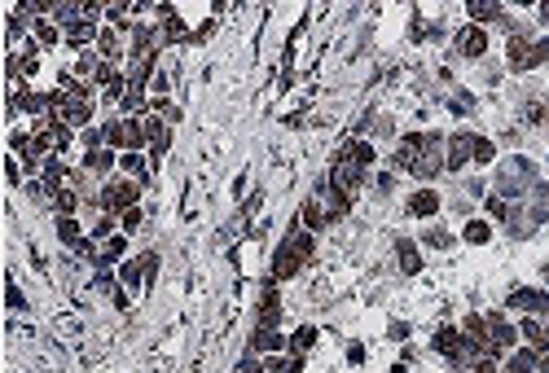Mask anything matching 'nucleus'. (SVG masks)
I'll list each match as a JSON object with an SVG mask.
<instances>
[{
  "mask_svg": "<svg viewBox=\"0 0 549 373\" xmlns=\"http://www.w3.org/2000/svg\"><path fill=\"white\" fill-rule=\"evenodd\" d=\"M312 250H317V242H312V233H290L281 242V250H277V259H272V276H295L303 268L308 259H312Z\"/></svg>",
  "mask_w": 549,
  "mask_h": 373,
  "instance_id": "1",
  "label": "nucleus"
},
{
  "mask_svg": "<svg viewBox=\"0 0 549 373\" xmlns=\"http://www.w3.org/2000/svg\"><path fill=\"white\" fill-rule=\"evenodd\" d=\"M536 185V167L528 159H510L497 172V198H528V189Z\"/></svg>",
  "mask_w": 549,
  "mask_h": 373,
  "instance_id": "2",
  "label": "nucleus"
},
{
  "mask_svg": "<svg viewBox=\"0 0 549 373\" xmlns=\"http://www.w3.org/2000/svg\"><path fill=\"white\" fill-rule=\"evenodd\" d=\"M137 194H141V180H114V185L101 189V202H106V211H132Z\"/></svg>",
  "mask_w": 549,
  "mask_h": 373,
  "instance_id": "3",
  "label": "nucleus"
},
{
  "mask_svg": "<svg viewBox=\"0 0 549 373\" xmlns=\"http://www.w3.org/2000/svg\"><path fill=\"white\" fill-rule=\"evenodd\" d=\"M470 145H475L470 132H452V137H448V159H444L448 172H461V167L470 163Z\"/></svg>",
  "mask_w": 549,
  "mask_h": 373,
  "instance_id": "4",
  "label": "nucleus"
},
{
  "mask_svg": "<svg viewBox=\"0 0 549 373\" xmlns=\"http://www.w3.org/2000/svg\"><path fill=\"white\" fill-rule=\"evenodd\" d=\"M330 185L339 189V194H348V198H352V189H356V185H365V172L339 159V163H334V172H330Z\"/></svg>",
  "mask_w": 549,
  "mask_h": 373,
  "instance_id": "5",
  "label": "nucleus"
},
{
  "mask_svg": "<svg viewBox=\"0 0 549 373\" xmlns=\"http://www.w3.org/2000/svg\"><path fill=\"white\" fill-rule=\"evenodd\" d=\"M435 352H444L448 360L466 365V339H461L457 330H439V334H435Z\"/></svg>",
  "mask_w": 549,
  "mask_h": 373,
  "instance_id": "6",
  "label": "nucleus"
},
{
  "mask_svg": "<svg viewBox=\"0 0 549 373\" xmlns=\"http://www.w3.org/2000/svg\"><path fill=\"white\" fill-rule=\"evenodd\" d=\"M532 66H536L532 40L528 35H515V40H510V70H532Z\"/></svg>",
  "mask_w": 549,
  "mask_h": 373,
  "instance_id": "7",
  "label": "nucleus"
},
{
  "mask_svg": "<svg viewBox=\"0 0 549 373\" xmlns=\"http://www.w3.org/2000/svg\"><path fill=\"white\" fill-rule=\"evenodd\" d=\"M457 49L466 53V57H483V53H488V35H483L479 27H466V31L457 35Z\"/></svg>",
  "mask_w": 549,
  "mask_h": 373,
  "instance_id": "8",
  "label": "nucleus"
},
{
  "mask_svg": "<svg viewBox=\"0 0 549 373\" xmlns=\"http://www.w3.org/2000/svg\"><path fill=\"white\" fill-rule=\"evenodd\" d=\"M146 132H150V154H154V159L167 154V145H172V128L159 123V119H146Z\"/></svg>",
  "mask_w": 549,
  "mask_h": 373,
  "instance_id": "9",
  "label": "nucleus"
},
{
  "mask_svg": "<svg viewBox=\"0 0 549 373\" xmlns=\"http://www.w3.org/2000/svg\"><path fill=\"white\" fill-rule=\"evenodd\" d=\"M150 75H154V53L150 57H137V66H132V75H128V92H146V83H150Z\"/></svg>",
  "mask_w": 549,
  "mask_h": 373,
  "instance_id": "10",
  "label": "nucleus"
},
{
  "mask_svg": "<svg viewBox=\"0 0 549 373\" xmlns=\"http://www.w3.org/2000/svg\"><path fill=\"white\" fill-rule=\"evenodd\" d=\"M528 215H532V224H545L549 220V185H541V180L532 185V207H528Z\"/></svg>",
  "mask_w": 549,
  "mask_h": 373,
  "instance_id": "11",
  "label": "nucleus"
},
{
  "mask_svg": "<svg viewBox=\"0 0 549 373\" xmlns=\"http://www.w3.org/2000/svg\"><path fill=\"white\" fill-rule=\"evenodd\" d=\"M339 159H343V163H352V167H361V172H365V167L374 163V145H365V141H352V145H343V154H339Z\"/></svg>",
  "mask_w": 549,
  "mask_h": 373,
  "instance_id": "12",
  "label": "nucleus"
},
{
  "mask_svg": "<svg viewBox=\"0 0 549 373\" xmlns=\"http://www.w3.org/2000/svg\"><path fill=\"white\" fill-rule=\"evenodd\" d=\"M396 255H400V272H422V255H417V246L409 242V237H400L396 242Z\"/></svg>",
  "mask_w": 549,
  "mask_h": 373,
  "instance_id": "13",
  "label": "nucleus"
},
{
  "mask_svg": "<svg viewBox=\"0 0 549 373\" xmlns=\"http://www.w3.org/2000/svg\"><path fill=\"white\" fill-rule=\"evenodd\" d=\"M439 211V194L435 189H417V194L409 198V215H435Z\"/></svg>",
  "mask_w": 549,
  "mask_h": 373,
  "instance_id": "14",
  "label": "nucleus"
},
{
  "mask_svg": "<svg viewBox=\"0 0 549 373\" xmlns=\"http://www.w3.org/2000/svg\"><path fill=\"white\" fill-rule=\"evenodd\" d=\"M510 373H541V356H536L532 347L528 352H515L510 356Z\"/></svg>",
  "mask_w": 549,
  "mask_h": 373,
  "instance_id": "15",
  "label": "nucleus"
},
{
  "mask_svg": "<svg viewBox=\"0 0 549 373\" xmlns=\"http://www.w3.org/2000/svg\"><path fill=\"white\" fill-rule=\"evenodd\" d=\"M250 352H281V334H277V330H255Z\"/></svg>",
  "mask_w": 549,
  "mask_h": 373,
  "instance_id": "16",
  "label": "nucleus"
},
{
  "mask_svg": "<svg viewBox=\"0 0 549 373\" xmlns=\"http://www.w3.org/2000/svg\"><path fill=\"white\" fill-rule=\"evenodd\" d=\"M114 163H119V159H114V150H92L88 159H83V167H88V172H97V176H101V172H110Z\"/></svg>",
  "mask_w": 549,
  "mask_h": 373,
  "instance_id": "17",
  "label": "nucleus"
},
{
  "mask_svg": "<svg viewBox=\"0 0 549 373\" xmlns=\"http://www.w3.org/2000/svg\"><path fill=\"white\" fill-rule=\"evenodd\" d=\"M57 237H62L66 246H79V242H83V237H79V224L70 220V215H57Z\"/></svg>",
  "mask_w": 549,
  "mask_h": 373,
  "instance_id": "18",
  "label": "nucleus"
},
{
  "mask_svg": "<svg viewBox=\"0 0 549 373\" xmlns=\"http://www.w3.org/2000/svg\"><path fill=\"white\" fill-rule=\"evenodd\" d=\"M66 35H70V44H75V49H79V44H88V40H92V35H97V31H92V22H79V18H75V22H70V31H66Z\"/></svg>",
  "mask_w": 549,
  "mask_h": 373,
  "instance_id": "19",
  "label": "nucleus"
},
{
  "mask_svg": "<svg viewBox=\"0 0 549 373\" xmlns=\"http://www.w3.org/2000/svg\"><path fill=\"white\" fill-rule=\"evenodd\" d=\"M119 167H123L128 176H137L141 185H146V163H141V154H137V150H132V154H123V159H119Z\"/></svg>",
  "mask_w": 549,
  "mask_h": 373,
  "instance_id": "20",
  "label": "nucleus"
},
{
  "mask_svg": "<svg viewBox=\"0 0 549 373\" xmlns=\"http://www.w3.org/2000/svg\"><path fill=\"white\" fill-rule=\"evenodd\" d=\"M312 343H317V330H312V325H303V330H299V334H295V339H290V352H295V356H303V352H308V347H312Z\"/></svg>",
  "mask_w": 549,
  "mask_h": 373,
  "instance_id": "21",
  "label": "nucleus"
},
{
  "mask_svg": "<svg viewBox=\"0 0 549 373\" xmlns=\"http://www.w3.org/2000/svg\"><path fill=\"white\" fill-rule=\"evenodd\" d=\"M488 237H492V228H488L483 220H470V224H466V242H470V246H483Z\"/></svg>",
  "mask_w": 549,
  "mask_h": 373,
  "instance_id": "22",
  "label": "nucleus"
},
{
  "mask_svg": "<svg viewBox=\"0 0 549 373\" xmlns=\"http://www.w3.org/2000/svg\"><path fill=\"white\" fill-rule=\"evenodd\" d=\"M326 220H330V215H326V211H321V202H308V207H303V224H308V228H312V233H317V228H321V224H326Z\"/></svg>",
  "mask_w": 549,
  "mask_h": 373,
  "instance_id": "23",
  "label": "nucleus"
},
{
  "mask_svg": "<svg viewBox=\"0 0 549 373\" xmlns=\"http://www.w3.org/2000/svg\"><path fill=\"white\" fill-rule=\"evenodd\" d=\"M422 242L435 246V250H448L452 246V233H448V228H431V233H422Z\"/></svg>",
  "mask_w": 549,
  "mask_h": 373,
  "instance_id": "24",
  "label": "nucleus"
},
{
  "mask_svg": "<svg viewBox=\"0 0 549 373\" xmlns=\"http://www.w3.org/2000/svg\"><path fill=\"white\" fill-rule=\"evenodd\" d=\"M303 356H286V360H268V373H299Z\"/></svg>",
  "mask_w": 549,
  "mask_h": 373,
  "instance_id": "25",
  "label": "nucleus"
},
{
  "mask_svg": "<svg viewBox=\"0 0 549 373\" xmlns=\"http://www.w3.org/2000/svg\"><path fill=\"white\" fill-rule=\"evenodd\" d=\"M470 159H475V163H492V141H488V137H475Z\"/></svg>",
  "mask_w": 549,
  "mask_h": 373,
  "instance_id": "26",
  "label": "nucleus"
},
{
  "mask_svg": "<svg viewBox=\"0 0 549 373\" xmlns=\"http://www.w3.org/2000/svg\"><path fill=\"white\" fill-rule=\"evenodd\" d=\"M470 18H479V22L497 18V22H501V5H483V0H475V5H470Z\"/></svg>",
  "mask_w": 549,
  "mask_h": 373,
  "instance_id": "27",
  "label": "nucleus"
},
{
  "mask_svg": "<svg viewBox=\"0 0 549 373\" xmlns=\"http://www.w3.org/2000/svg\"><path fill=\"white\" fill-rule=\"evenodd\" d=\"M114 259H123V237H110V242H106V255H101V268H106V263H114Z\"/></svg>",
  "mask_w": 549,
  "mask_h": 373,
  "instance_id": "28",
  "label": "nucleus"
},
{
  "mask_svg": "<svg viewBox=\"0 0 549 373\" xmlns=\"http://www.w3.org/2000/svg\"><path fill=\"white\" fill-rule=\"evenodd\" d=\"M75 207H79V198L70 194V189H62V194H57V215H75Z\"/></svg>",
  "mask_w": 549,
  "mask_h": 373,
  "instance_id": "29",
  "label": "nucleus"
},
{
  "mask_svg": "<svg viewBox=\"0 0 549 373\" xmlns=\"http://www.w3.org/2000/svg\"><path fill=\"white\" fill-rule=\"evenodd\" d=\"M123 281H128V285H141V281H146V268H141V259H137V263H123Z\"/></svg>",
  "mask_w": 549,
  "mask_h": 373,
  "instance_id": "30",
  "label": "nucleus"
},
{
  "mask_svg": "<svg viewBox=\"0 0 549 373\" xmlns=\"http://www.w3.org/2000/svg\"><path fill=\"white\" fill-rule=\"evenodd\" d=\"M123 141H128L123 137V123H106V145L114 150V145H123Z\"/></svg>",
  "mask_w": 549,
  "mask_h": 373,
  "instance_id": "31",
  "label": "nucleus"
},
{
  "mask_svg": "<svg viewBox=\"0 0 549 373\" xmlns=\"http://www.w3.org/2000/svg\"><path fill=\"white\" fill-rule=\"evenodd\" d=\"M488 215H492V220H506V215H510V202H506V198H488Z\"/></svg>",
  "mask_w": 549,
  "mask_h": 373,
  "instance_id": "32",
  "label": "nucleus"
},
{
  "mask_svg": "<svg viewBox=\"0 0 549 373\" xmlns=\"http://www.w3.org/2000/svg\"><path fill=\"white\" fill-rule=\"evenodd\" d=\"M97 49H101L106 57H114V49H119V40H114V31H101V35H97Z\"/></svg>",
  "mask_w": 549,
  "mask_h": 373,
  "instance_id": "33",
  "label": "nucleus"
},
{
  "mask_svg": "<svg viewBox=\"0 0 549 373\" xmlns=\"http://www.w3.org/2000/svg\"><path fill=\"white\" fill-rule=\"evenodd\" d=\"M163 35H167V40H181V35H185V22L172 14V18H167V27H163Z\"/></svg>",
  "mask_w": 549,
  "mask_h": 373,
  "instance_id": "34",
  "label": "nucleus"
},
{
  "mask_svg": "<svg viewBox=\"0 0 549 373\" xmlns=\"http://www.w3.org/2000/svg\"><path fill=\"white\" fill-rule=\"evenodd\" d=\"M141 268H146V285H150L154 272H159V255H154V250H150V255H141Z\"/></svg>",
  "mask_w": 549,
  "mask_h": 373,
  "instance_id": "35",
  "label": "nucleus"
},
{
  "mask_svg": "<svg viewBox=\"0 0 549 373\" xmlns=\"http://www.w3.org/2000/svg\"><path fill=\"white\" fill-rule=\"evenodd\" d=\"M523 339H528V343H541V339H545V330H541L536 321H523Z\"/></svg>",
  "mask_w": 549,
  "mask_h": 373,
  "instance_id": "36",
  "label": "nucleus"
},
{
  "mask_svg": "<svg viewBox=\"0 0 549 373\" xmlns=\"http://www.w3.org/2000/svg\"><path fill=\"white\" fill-rule=\"evenodd\" d=\"M35 35H40V44H53L57 40V31L49 27V22H35Z\"/></svg>",
  "mask_w": 549,
  "mask_h": 373,
  "instance_id": "37",
  "label": "nucleus"
},
{
  "mask_svg": "<svg viewBox=\"0 0 549 373\" xmlns=\"http://www.w3.org/2000/svg\"><path fill=\"white\" fill-rule=\"evenodd\" d=\"M9 308H14V312H22V308H27V299H22V290H18L14 281H9Z\"/></svg>",
  "mask_w": 549,
  "mask_h": 373,
  "instance_id": "38",
  "label": "nucleus"
},
{
  "mask_svg": "<svg viewBox=\"0 0 549 373\" xmlns=\"http://www.w3.org/2000/svg\"><path fill=\"white\" fill-rule=\"evenodd\" d=\"M110 233H114V220H110V215H101V224L92 228V237H110Z\"/></svg>",
  "mask_w": 549,
  "mask_h": 373,
  "instance_id": "39",
  "label": "nucleus"
},
{
  "mask_svg": "<svg viewBox=\"0 0 549 373\" xmlns=\"http://www.w3.org/2000/svg\"><path fill=\"white\" fill-rule=\"evenodd\" d=\"M470 105H475L470 97H452V114H466V110H470Z\"/></svg>",
  "mask_w": 549,
  "mask_h": 373,
  "instance_id": "40",
  "label": "nucleus"
},
{
  "mask_svg": "<svg viewBox=\"0 0 549 373\" xmlns=\"http://www.w3.org/2000/svg\"><path fill=\"white\" fill-rule=\"evenodd\" d=\"M137 224H141V211H137V207L123 211V228H137Z\"/></svg>",
  "mask_w": 549,
  "mask_h": 373,
  "instance_id": "41",
  "label": "nucleus"
},
{
  "mask_svg": "<svg viewBox=\"0 0 549 373\" xmlns=\"http://www.w3.org/2000/svg\"><path fill=\"white\" fill-rule=\"evenodd\" d=\"M141 105H146V101H141L137 92H128V97H123V110H141Z\"/></svg>",
  "mask_w": 549,
  "mask_h": 373,
  "instance_id": "42",
  "label": "nucleus"
},
{
  "mask_svg": "<svg viewBox=\"0 0 549 373\" xmlns=\"http://www.w3.org/2000/svg\"><path fill=\"white\" fill-rule=\"evenodd\" d=\"M541 22H549V5H541Z\"/></svg>",
  "mask_w": 549,
  "mask_h": 373,
  "instance_id": "43",
  "label": "nucleus"
},
{
  "mask_svg": "<svg viewBox=\"0 0 549 373\" xmlns=\"http://www.w3.org/2000/svg\"><path fill=\"white\" fill-rule=\"evenodd\" d=\"M545 281H549V259H545Z\"/></svg>",
  "mask_w": 549,
  "mask_h": 373,
  "instance_id": "44",
  "label": "nucleus"
}]
</instances>
